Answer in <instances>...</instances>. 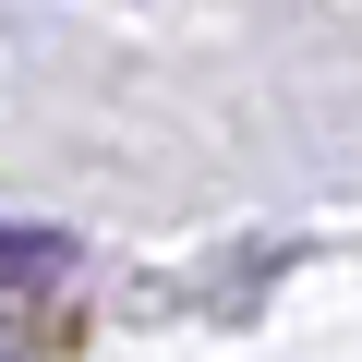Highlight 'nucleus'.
<instances>
[{"instance_id": "obj_1", "label": "nucleus", "mask_w": 362, "mask_h": 362, "mask_svg": "<svg viewBox=\"0 0 362 362\" xmlns=\"http://www.w3.org/2000/svg\"><path fill=\"white\" fill-rule=\"evenodd\" d=\"M49 266H61L49 230H0V278H49Z\"/></svg>"}]
</instances>
